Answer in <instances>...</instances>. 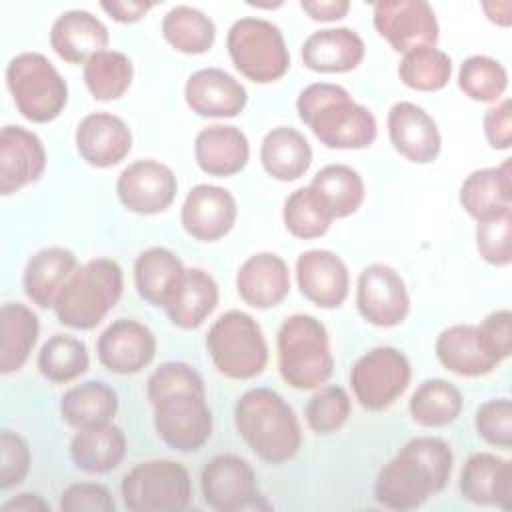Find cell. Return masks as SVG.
Masks as SVG:
<instances>
[{"mask_svg":"<svg viewBox=\"0 0 512 512\" xmlns=\"http://www.w3.org/2000/svg\"><path fill=\"white\" fill-rule=\"evenodd\" d=\"M146 396L156 434L168 448L196 452L210 440L214 418L196 368L178 360L160 364L146 380Z\"/></svg>","mask_w":512,"mask_h":512,"instance_id":"1","label":"cell"},{"mask_svg":"<svg viewBox=\"0 0 512 512\" xmlns=\"http://www.w3.org/2000/svg\"><path fill=\"white\" fill-rule=\"evenodd\" d=\"M454 468V452L444 438H410L378 472L374 498L388 510H416L432 494L446 488Z\"/></svg>","mask_w":512,"mask_h":512,"instance_id":"2","label":"cell"},{"mask_svg":"<svg viewBox=\"0 0 512 512\" xmlns=\"http://www.w3.org/2000/svg\"><path fill=\"white\" fill-rule=\"evenodd\" d=\"M296 112L316 140L332 150H364L378 136L374 114L340 84H308L296 98Z\"/></svg>","mask_w":512,"mask_h":512,"instance_id":"3","label":"cell"},{"mask_svg":"<svg viewBox=\"0 0 512 512\" xmlns=\"http://www.w3.org/2000/svg\"><path fill=\"white\" fill-rule=\"evenodd\" d=\"M234 426L246 446L274 466L290 462L302 446V426L294 408L266 386L250 388L238 398Z\"/></svg>","mask_w":512,"mask_h":512,"instance_id":"4","label":"cell"},{"mask_svg":"<svg viewBox=\"0 0 512 512\" xmlns=\"http://www.w3.org/2000/svg\"><path fill=\"white\" fill-rule=\"evenodd\" d=\"M124 292L122 266L108 256L80 264L64 282L52 306L56 320L72 330H92Z\"/></svg>","mask_w":512,"mask_h":512,"instance_id":"5","label":"cell"},{"mask_svg":"<svg viewBox=\"0 0 512 512\" xmlns=\"http://www.w3.org/2000/svg\"><path fill=\"white\" fill-rule=\"evenodd\" d=\"M278 372L294 390H316L334 372L326 326L312 314L288 316L276 334Z\"/></svg>","mask_w":512,"mask_h":512,"instance_id":"6","label":"cell"},{"mask_svg":"<svg viewBox=\"0 0 512 512\" xmlns=\"http://www.w3.org/2000/svg\"><path fill=\"white\" fill-rule=\"evenodd\" d=\"M206 352L214 368L230 380L260 376L270 358L262 326L244 310H226L206 332Z\"/></svg>","mask_w":512,"mask_h":512,"instance_id":"7","label":"cell"},{"mask_svg":"<svg viewBox=\"0 0 512 512\" xmlns=\"http://www.w3.org/2000/svg\"><path fill=\"white\" fill-rule=\"evenodd\" d=\"M6 88L22 118L32 124L56 120L68 104V84L40 52H20L6 66Z\"/></svg>","mask_w":512,"mask_h":512,"instance_id":"8","label":"cell"},{"mask_svg":"<svg viewBox=\"0 0 512 512\" xmlns=\"http://www.w3.org/2000/svg\"><path fill=\"white\" fill-rule=\"evenodd\" d=\"M234 68L254 84H272L290 70V52L280 26L266 18H238L226 34Z\"/></svg>","mask_w":512,"mask_h":512,"instance_id":"9","label":"cell"},{"mask_svg":"<svg viewBox=\"0 0 512 512\" xmlns=\"http://www.w3.org/2000/svg\"><path fill=\"white\" fill-rule=\"evenodd\" d=\"M120 496L132 512H182L192 500L190 474L170 458L144 460L124 474Z\"/></svg>","mask_w":512,"mask_h":512,"instance_id":"10","label":"cell"},{"mask_svg":"<svg viewBox=\"0 0 512 512\" xmlns=\"http://www.w3.org/2000/svg\"><path fill=\"white\" fill-rule=\"evenodd\" d=\"M410 378V360L394 346L370 348L350 368L352 394L368 412L390 408L408 390Z\"/></svg>","mask_w":512,"mask_h":512,"instance_id":"11","label":"cell"},{"mask_svg":"<svg viewBox=\"0 0 512 512\" xmlns=\"http://www.w3.org/2000/svg\"><path fill=\"white\" fill-rule=\"evenodd\" d=\"M200 492L206 506L216 512L272 508L258 492L254 468L236 454H218L204 464Z\"/></svg>","mask_w":512,"mask_h":512,"instance_id":"12","label":"cell"},{"mask_svg":"<svg viewBox=\"0 0 512 512\" xmlns=\"http://www.w3.org/2000/svg\"><path fill=\"white\" fill-rule=\"evenodd\" d=\"M356 308L372 326H400L410 314V294L400 272L382 262L366 266L356 280Z\"/></svg>","mask_w":512,"mask_h":512,"instance_id":"13","label":"cell"},{"mask_svg":"<svg viewBox=\"0 0 512 512\" xmlns=\"http://www.w3.org/2000/svg\"><path fill=\"white\" fill-rule=\"evenodd\" d=\"M372 22L380 38L394 52H410L424 46H436L440 26L434 8L424 0H384L376 2Z\"/></svg>","mask_w":512,"mask_h":512,"instance_id":"14","label":"cell"},{"mask_svg":"<svg viewBox=\"0 0 512 512\" xmlns=\"http://www.w3.org/2000/svg\"><path fill=\"white\" fill-rule=\"evenodd\" d=\"M178 192V180L170 166L140 158L130 162L116 178V196L120 204L140 216H156L166 212Z\"/></svg>","mask_w":512,"mask_h":512,"instance_id":"15","label":"cell"},{"mask_svg":"<svg viewBox=\"0 0 512 512\" xmlns=\"http://www.w3.org/2000/svg\"><path fill=\"white\" fill-rule=\"evenodd\" d=\"M238 218L234 194L216 184H196L188 190L182 208L180 224L184 232L198 242H218L230 234Z\"/></svg>","mask_w":512,"mask_h":512,"instance_id":"16","label":"cell"},{"mask_svg":"<svg viewBox=\"0 0 512 512\" xmlns=\"http://www.w3.org/2000/svg\"><path fill=\"white\" fill-rule=\"evenodd\" d=\"M98 362L112 374L132 376L142 372L156 356L154 332L132 318L110 322L96 342Z\"/></svg>","mask_w":512,"mask_h":512,"instance_id":"17","label":"cell"},{"mask_svg":"<svg viewBox=\"0 0 512 512\" xmlns=\"http://www.w3.org/2000/svg\"><path fill=\"white\" fill-rule=\"evenodd\" d=\"M300 294L318 308H340L350 294L346 262L332 250L312 248L296 258L294 266Z\"/></svg>","mask_w":512,"mask_h":512,"instance_id":"18","label":"cell"},{"mask_svg":"<svg viewBox=\"0 0 512 512\" xmlns=\"http://www.w3.org/2000/svg\"><path fill=\"white\" fill-rule=\"evenodd\" d=\"M386 128L392 148L408 162L430 164L440 156V128L422 106L408 100L392 104L386 116Z\"/></svg>","mask_w":512,"mask_h":512,"instance_id":"19","label":"cell"},{"mask_svg":"<svg viewBox=\"0 0 512 512\" xmlns=\"http://www.w3.org/2000/svg\"><path fill=\"white\" fill-rule=\"evenodd\" d=\"M130 126L112 112L86 114L74 132L78 156L94 168H112L128 158L132 152Z\"/></svg>","mask_w":512,"mask_h":512,"instance_id":"20","label":"cell"},{"mask_svg":"<svg viewBox=\"0 0 512 512\" xmlns=\"http://www.w3.org/2000/svg\"><path fill=\"white\" fill-rule=\"evenodd\" d=\"M46 150L32 130L6 124L0 130V192L10 196L38 182L46 170Z\"/></svg>","mask_w":512,"mask_h":512,"instance_id":"21","label":"cell"},{"mask_svg":"<svg viewBox=\"0 0 512 512\" xmlns=\"http://www.w3.org/2000/svg\"><path fill=\"white\" fill-rule=\"evenodd\" d=\"M186 106L202 118H234L248 104L246 86L230 72L208 66L192 72L184 84Z\"/></svg>","mask_w":512,"mask_h":512,"instance_id":"22","label":"cell"},{"mask_svg":"<svg viewBox=\"0 0 512 512\" xmlns=\"http://www.w3.org/2000/svg\"><path fill=\"white\" fill-rule=\"evenodd\" d=\"M458 488L464 500L476 506H496L500 510L512 508V462L492 454L474 452L466 458Z\"/></svg>","mask_w":512,"mask_h":512,"instance_id":"23","label":"cell"},{"mask_svg":"<svg viewBox=\"0 0 512 512\" xmlns=\"http://www.w3.org/2000/svg\"><path fill=\"white\" fill-rule=\"evenodd\" d=\"M236 292L244 304L268 310L290 294V270L276 252H256L248 256L236 272Z\"/></svg>","mask_w":512,"mask_h":512,"instance_id":"24","label":"cell"},{"mask_svg":"<svg viewBox=\"0 0 512 512\" xmlns=\"http://www.w3.org/2000/svg\"><path fill=\"white\" fill-rule=\"evenodd\" d=\"M366 46L362 36L348 26L314 30L300 48L302 64L320 74H346L360 66Z\"/></svg>","mask_w":512,"mask_h":512,"instance_id":"25","label":"cell"},{"mask_svg":"<svg viewBox=\"0 0 512 512\" xmlns=\"http://www.w3.org/2000/svg\"><path fill=\"white\" fill-rule=\"evenodd\" d=\"M110 32L106 24L88 10L72 8L62 12L50 26V48L68 64H82L106 50Z\"/></svg>","mask_w":512,"mask_h":512,"instance_id":"26","label":"cell"},{"mask_svg":"<svg viewBox=\"0 0 512 512\" xmlns=\"http://www.w3.org/2000/svg\"><path fill=\"white\" fill-rule=\"evenodd\" d=\"M194 160L208 176H234L250 160V140L238 126L210 124L194 138Z\"/></svg>","mask_w":512,"mask_h":512,"instance_id":"27","label":"cell"},{"mask_svg":"<svg viewBox=\"0 0 512 512\" xmlns=\"http://www.w3.org/2000/svg\"><path fill=\"white\" fill-rule=\"evenodd\" d=\"M462 210L476 222L494 218L512 210V174L510 158L500 166L478 168L470 172L458 190Z\"/></svg>","mask_w":512,"mask_h":512,"instance_id":"28","label":"cell"},{"mask_svg":"<svg viewBox=\"0 0 512 512\" xmlns=\"http://www.w3.org/2000/svg\"><path fill=\"white\" fill-rule=\"evenodd\" d=\"M218 300L220 290L214 276L204 268H186L164 306V312L172 326L180 330H196L216 310Z\"/></svg>","mask_w":512,"mask_h":512,"instance_id":"29","label":"cell"},{"mask_svg":"<svg viewBox=\"0 0 512 512\" xmlns=\"http://www.w3.org/2000/svg\"><path fill=\"white\" fill-rule=\"evenodd\" d=\"M78 268V258L70 248L64 246H46L34 252L22 272V288L26 298L48 310L54 306L58 292L70 274Z\"/></svg>","mask_w":512,"mask_h":512,"instance_id":"30","label":"cell"},{"mask_svg":"<svg viewBox=\"0 0 512 512\" xmlns=\"http://www.w3.org/2000/svg\"><path fill=\"white\" fill-rule=\"evenodd\" d=\"M312 146L308 138L292 126L268 130L260 142V164L278 182H296L312 166Z\"/></svg>","mask_w":512,"mask_h":512,"instance_id":"31","label":"cell"},{"mask_svg":"<svg viewBox=\"0 0 512 512\" xmlns=\"http://www.w3.org/2000/svg\"><path fill=\"white\" fill-rule=\"evenodd\" d=\"M40 336V318L24 302L0 308V372L4 376L24 368Z\"/></svg>","mask_w":512,"mask_h":512,"instance_id":"32","label":"cell"},{"mask_svg":"<svg viewBox=\"0 0 512 512\" xmlns=\"http://www.w3.org/2000/svg\"><path fill=\"white\" fill-rule=\"evenodd\" d=\"M434 354L448 372L462 378H480L498 368L480 346L476 324H452L444 328L436 336Z\"/></svg>","mask_w":512,"mask_h":512,"instance_id":"33","label":"cell"},{"mask_svg":"<svg viewBox=\"0 0 512 512\" xmlns=\"http://www.w3.org/2000/svg\"><path fill=\"white\" fill-rule=\"evenodd\" d=\"M118 392L102 380H86L68 388L60 398L62 420L76 428H96L110 424L118 412Z\"/></svg>","mask_w":512,"mask_h":512,"instance_id":"34","label":"cell"},{"mask_svg":"<svg viewBox=\"0 0 512 512\" xmlns=\"http://www.w3.org/2000/svg\"><path fill=\"white\" fill-rule=\"evenodd\" d=\"M186 266L166 246H150L134 260V286L138 296L154 308H164Z\"/></svg>","mask_w":512,"mask_h":512,"instance_id":"35","label":"cell"},{"mask_svg":"<svg viewBox=\"0 0 512 512\" xmlns=\"http://www.w3.org/2000/svg\"><path fill=\"white\" fill-rule=\"evenodd\" d=\"M126 456V434L116 424L78 430L70 440L72 464L86 474H108Z\"/></svg>","mask_w":512,"mask_h":512,"instance_id":"36","label":"cell"},{"mask_svg":"<svg viewBox=\"0 0 512 512\" xmlns=\"http://www.w3.org/2000/svg\"><path fill=\"white\" fill-rule=\"evenodd\" d=\"M320 198L328 214L338 218H348L364 202L366 186L360 172L348 164H326L322 166L308 184Z\"/></svg>","mask_w":512,"mask_h":512,"instance_id":"37","label":"cell"},{"mask_svg":"<svg viewBox=\"0 0 512 512\" xmlns=\"http://www.w3.org/2000/svg\"><path fill=\"white\" fill-rule=\"evenodd\" d=\"M164 40L180 54L198 56L208 52L216 42V24L202 10L186 4L172 6L160 24Z\"/></svg>","mask_w":512,"mask_h":512,"instance_id":"38","label":"cell"},{"mask_svg":"<svg viewBox=\"0 0 512 512\" xmlns=\"http://www.w3.org/2000/svg\"><path fill=\"white\" fill-rule=\"evenodd\" d=\"M464 408L462 392L444 378H428L416 386L408 400L410 418L424 428L452 424Z\"/></svg>","mask_w":512,"mask_h":512,"instance_id":"39","label":"cell"},{"mask_svg":"<svg viewBox=\"0 0 512 512\" xmlns=\"http://www.w3.org/2000/svg\"><path fill=\"white\" fill-rule=\"evenodd\" d=\"M82 78L94 100L110 102L122 98L134 80L132 60L118 50H102L82 66Z\"/></svg>","mask_w":512,"mask_h":512,"instance_id":"40","label":"cell"},{"mask_svg":"<svg viewBox=\"0 0 512 512\" xmlns=\"http://www.w3.org/2000/svg\"><path fill=\"white\" fill-rule=\"evenodd\" d=\"M36 366L48 382L68 384L88 370L90 354L80 338L58 332L40 346Z\"/></svg>","mask_w":512,"mask_h":512,"instance_id":"41","label":"cell"},{"mask_svg":"<svg viewBox=\"0 0 512 512\" xmlns=\"http://www.w3.org/2000/svg\"><path fill=\"white\" fill-rule=\"evenodd\" d=\"M398 78L410 90L438 92L452 78V58L436 46L410 50L398 62Z\"/></svg>","mask_w":512,"mask_h":512,"instance_id":"42","label":"cell"},{"mask_svg":"<svg viewBox=\"0 0 512 512\" xmlns=\"http://www.w3.org/2000/svg\"><path fill=\"white\" fill-rule=\"evenodd\" d=\"M458 88L474 102L494 104L508 88V72L500 60L472 54L458 68Z\"/></svg>","mask_w":512,"mask_h":512,"instance_id":"43","label":"cell"},{"mask_svg":"<svg viewBox=\"0 0 512 512\" xmlns=\"http://www.w3.org/2000/svg\"><path fill=\"white\" fill-rule=\"evenodd\" d=\"M282 220L288 234L298 240L320 238L330 230L334 222L310 186L296 188L286 196L282 206Z\"/></svg>","mask_w":512,"mask_h":512,"instance_id":"44","label":"cell"},{"mask_svg":"<svg viewBox=\"0 0 512 512\" xmlns=\"http://www.w3.org/2000/svg\"><path fill=\"white\" fill-rule=\"evenodd\" d=\"M352 402L342 386L328 384L316 388L304 406V420L318 436L338 432L350 418Z\"/></svg>","mask_w":512,"mask_h":512,"instance_id":"45","label":"cell"},{"mask_svg":"<svg viewBox=\"0 0 512 512\" xmlns=\"http://www.w3.org/2000/svg\"><path fill=\"white\" fill-rule=\"evenodd\" d=\"M476 250L492 266L504 268L512 262V210L476 222Z\"/></svg>","mask_w":512,"mask_h":512,"instance_id":"46","label":"cell"},{"mask_svg":"<svg viewBox=\"0 0 512 512\" xmlns=\"http://www.w3.org/2000/svg\"><path fill=\"white\" fill-rule=\"evenodd\" d=\"M476 434L490 446L512 448V402L506 396L486 400L478 406L474 416Z\"/></svg>","mask_w":512,"mask_h":512,"instance_id":"47","label":"cell"},{"mask_svg":"<svg viewBox=\"0 0 512 512\" xmlns=\"http://www.w3.org/2000/svg\"><path fill=\"white\" fill-rule=\"evenodd\" d=\"M32 454L26 438L14 430L0 432V488L10 490L24 482L30 472Z\"/></svg>","mask_w":512,"mask_h":512,"instance_id":"48","label":"cell"},{"mask_svg":"<svg viewBox=\"0 0 512 512\" xmlns=\"http://www.w3.org/2000/svg\"><path fill=\"white\" fill-rule=\"evenodd\" d=\"M476 334L484 352L500 366L512 354V312L498 308L486 314L476 324Z\"/></svg>","mask_w":512,"mask_h":512,"instance_id":"49","label":"cell"},{"mask_svg":"<svg viewBox=\"0 0 512 512\" xmlns=\"http://www.w3.org/2000/svg\"><path fill=\"white\" fill-rule=\"evenodd\" d=\"M62 512H114L116 502L110 490L98 482H74L60 494Z\"/></svg>","mask_w":512,"mask_h":512,"instance_id":"50","label":"cell"},{"mask_svg":"<svg viewBox=\"0 0 512 512\" xmlns=\"http://www.w3.org/2000/svg\"><path fill=\"white\" fill-rule=\"evenodd\" d=\"M484 138L494 150H508L512 146V104L502 98L488 106L482 118Z\"/></svg>","mask_w":512,"mask_h":512,"instance_id":"51","label":"cell"},{"mask_svg":"<svg viewBox=\"0 0 512 512\" xmlns=\"http://www.w3.org/2000/svg\"><path fill=\"white\" fill-rule=\"evenodd\" d=\"M156 4L154 2H124V0H112V2H100V8L118 24H134L142 20Z\"/></svg>","mask_w":512,"mask_h":512,"instance_id":"52","label":"cell"},{"mask_svg":"<svg viewBox=\"0 0 512 512\" xmlns=\"http://www.w3.org/2000/svg\"><path fill=\"white\" fill-rule=\"evenodd\" d=\"M300 8L304 14H308V18L316 22H336L348 14L350 2L348 0H302Z\"/></svg>","mask_w":512,"mask_h":512,"instance_id":"53","label":"cell"},{"mask_svg":"<svg viewBox=\"0 0 512 512\" xmlns=\"http://www.w3.org/2000/svg\"><path fill=\"white\" fill-rule=\"evenodd\" d=\"M2 510L20 512H50V504L36 492H20L2 504Z\"/></svg>","mask_w":512,"mask_h":512,"instance_id":"54","label":"cell"},{"mask_svg":"<svg viewBox=\"0 0 512 512\" xmlns=\"http://www.w3.org/2000/svg\"><path fill=\"white\" fill-rule=\"evenodd\" d=\"M480 8L484 10L486 18L498 26H510L512 22V2L496 0V2H482Z\"/></svg>","mask_w":512,"mask_h":512,"instance_id":"55","label":"cell"}]
</instances>
